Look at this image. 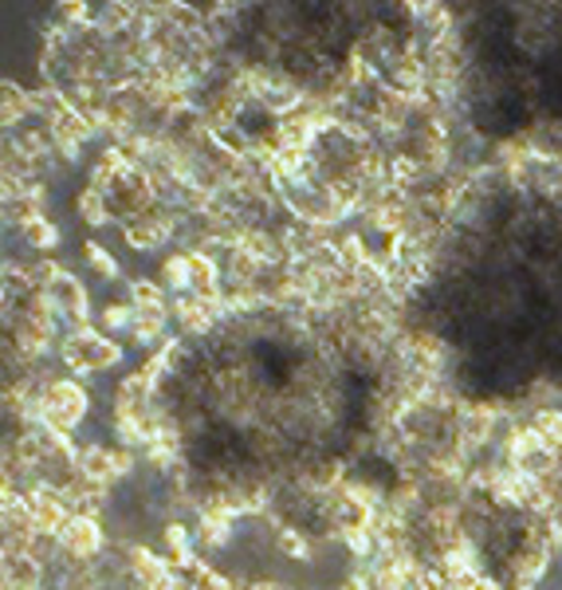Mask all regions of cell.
<instances>
[{
  "label": "cell",
  "instance_id": "1",
  "mask_svg": "<svg viewBox=\"0 0 562 590\" xmlns=\"http://www.w3.org/2000/svg\"><path fill=\"white\" fill-rule=\"evenodd\" d=\"M87 398L76 382H56L44 393V422L56 425V430H71V425L83 418Z\"/></svg>",
  "mask_w": 562,
  "mask_h": 590
},
{
  "label": "cell",
  "instance_id": "2",
  "mask_svg": "<svg viewBox=\"0 0 562 590\" xmlns=\"http://www.w3.org/2000/svg\"><path fill=\"white\" fill-rule=\"evenodd\" d=\"M64 355L76 370H103V366L119 363V347L99 335H76L71 343H67Z\"/></svg>",
  "mask_w": 562,
  "mask_h": 590
},
{
  "label": "cell",
  "instance_id": "3",
  "mask_svg": "<svg viewBox=\"0 0 562 590\" xmlns=\"http://www.w3.org/2000/svg\"><path fill=\"white\" fill-rule=\"evenodd\" d=\"M47 303H52L56 311H67V315H83L87 296H83V288H79V280L56 276V280L47 283Z\"/></svg>",
  "mask_w": 562,
  "mask_h": 590
},
{
  "label": "cell",
  "instance_id": "4",
  "mask_svg": "<svg viewBox=\"0 0 562 590\" xmlns=\"http://www.w3.org/2000/svg\"><path fill=\"white\" fill-rule=\"evenodd\" d=\"M59 535H64V544L71 555H94L99 544H103V535H99V527L91 520H67V527Z\"/></svg>",
  "mask_w": 562,
  "mask_h": 590
},
{
  "label": "cell",
  "instance_id": "5",
  "mask_svg": "<svg viewBox=\"0 0 562 590\" xmlns=\"http://www.w3.org/2000/svg\"><path fill=\"white\" fill-rule=\"evenodd\" d=\"M29 512H32V524H36L40 532H56V527H67L64 504H59L56 497H44V492H40V497L29 504Z\"/></svg>",
  "mask_w": 562,
  "mask_h": 590
},
{
  "label": "cell",
  "instance_id": "6",
  "mask_svg": "<svg viewBox=\"0 0 562 590\" xmlns=\"http://www.w3.org/2000/svg\"><path fill=\"white\" fill-rule=\"evenodd\" d=\"M335 520H338V527H342V532L358 535L366 527V520H370V508H366L362 500H355V497H342L335 504Z\"/></svg>",
  "mask_w": 562,
  "mask_h": 590
},
{
  "label": "cell",
  "instance_id": "7",
  "mask_svg": "<svg viewBox=\"0 0 562 590\" xmlns=\"http://www.w3.org/2000/svg\"><path fill=\"white\" fill-rule=\"evenodd\" d=\"M169 233H173L169 221H161V216H142V225L131 229V241L138 244V248H154V244H161Z\"/></svg>",
  "mask_w": 562,
  "mask_h": 590
},
{
  "label": "cell",
  "instance_id": "8",
  "mask_svg": "<svg viewBox=\"0 0 562 590\" xmlns=\"http://www.w3.org/2000/svg\"><path fill=\"white\" fill-rule=\"evenodd\" d=\"M131 296H134V303H138L142 311H161V288H158V283L138 280L131 288Z\"/></svg>",
  "mask_w": 562,
  "mask_h": 590
},
{
  "label": "cell",
  "instance_id": "9",
  "mask_svg": "<svg viewBox=\"0 0 562 590\" xmlns=\"http://www.w3.org/2000/svg\"><path fill=\"white\" fill-rule=\"evenodd\" d=\"M24 236H29V241L36 244V248H47V244H56V229L47 225L44 216H40V221H32V225H24Z\"/></svg>",
  "mask_w": 562,
  "mask_h": 590
},
{
  "label": "cell",
  "instance_id": "10",
  "mask_svg": "<svg viewBox=\"0 0 562 590\" xmlns=\"http://www.w3.org/2000/svg\"><path fill=\"white\" fill-rule=\"evenodd\" d=\"M79 213L87 216V221H103L106 216V205H103V197L94 193V189H87L83 197H79Z\"/></svg>",
  "mask_w": 562,
  "mask_h": 590
},
{
  "label": "cell",
  "instance_id": "11",
  "mask_svg": "<svg viewBox=\"0 0 562 590\" xmlns=\"http://www.w3.org/2000/svg\"><path fill=\"white\" fill-rule=\"evenodd\" d=\"M103 323L106 327H126V323H134V315H131V308H119V303H114V308L103 311Z\"/></svg>",
  "mask_w": 562,
  "mask_h": 590
},
{
  "label": "cell",
  "instance_id": "12",
  "mask_svg": "<svg viewBox=\"0 0 562 590\" xmlns=\"http://www.w3.org/2000/svg\"><path fill=\"white\" fill-rule=\"evenodd\" d=\"M87 256H91V264H94V268H99V272H103V276H111V272H114V260L103 253V248H94V244H91V253H87Z\"/></svg>",
  "mask_w": 562,
  "mask_h": 590
}]
</instances>
